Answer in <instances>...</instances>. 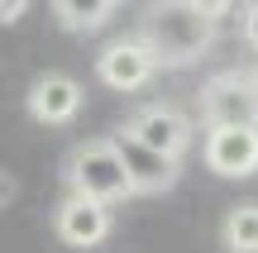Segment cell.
<instances>
[{"label":"cell","mask_w":258,"mask_h":253,"mask_svg":"<svg viewBox=\"0 0 258 253\" xmlns=\"http://www.w3.org/2000/svg\"><path fill=\"white\" fill-rule=\"evenodd\" d=\"M139 38L158 57V67H191V62H201L211 53L215 24H206L186 0H153L148 15H144Z\"/></svg>","instance_id":"obj_1"},{"label":"cell","mask_w":258,"mask_h":253,"mask_svg":"<svg viewBox=\"0 0 258 253\" xmlns=\"http://www.w3.org/2000/svg\"><path fill=\"white\" fill-rule=\"evenodd\" d=\"M67 187L72 196L101 201V206H115V201H129L134 187L124 177V162L115 153V139H86L67 153Z\"/></svg>","instance_id":"obj_2"},{"label":"cell","mask_w":258,"mask_h":253,"mask_svg":"<svg viewBox=\"0 0 258 253\" xmlns=\"http://www.w3.org/2000/svg\"><path fill=\"white\" fill-rule=\"evenodd\" d=\"M201 124L206 129H258V72L230 67L201 86Z\"/></svg>","instance_id":"obj_3"},{"label":"cell","mask_w":258,"mask_h":253,"mask_svg":"<svg viewBox=\"0 0 258 253\" xmlns=\"http://www.w3.org/2000/svg\"><path fill=\"white\" fill-rule=\"evenodd\" d=\"M129 139H139L144 148H153V153H167V158H182L186 148H191V120H186L177 105H144V110H134L124 120V129Z\"/></svg>","instance_id":"obj_4"},{"label":"cell","mask_w":258,"mask_h":253,"mask_svg":"<svg viewBox=\"0 0 258 253\" xmlns=\"http://www.w3.org/2000/svg\"><path fill=\"white\" fill-rule=\"evenodd\" d=\"M153 72H158V57L148 53V43L139 34H124L115 43H105L101 57H96V76L110 91H139V86L153 81Z\"/></svg>","instance_id":"obj_5"},{"label":"cell","mask_w":258,"mask_h":253,"mask_svg":"<svg viewBox=\"0 0 258 253\" xmlns=\"http://www.w3.org/2000/svg\"><path fill=\"white\" fill-rule=\"evenodd\" d=\"M115 153H120L124 162V177L134 191H144V196H158V191H172L177 177H182V167H177V158H167V153H153L144 148L139 139H129V134H115Z\"/></svg>","instance_id":"obj_6"},{"label":"cell","mask_w":258,"mask_h":253,"mask_svg":"<svg viewBox=\"0 0 258 253\" xmlns=\"http://www.w3.org/2000/svg\"><path fill=\"white\" fill-rule=\"evenodd\" d=\"M110 225H115L110 206L86 201V196H67L62 206L53 210V229H57V239H62L67 248H96V244H105Z\"/></svg>","instance_id":"obj_7"},{"label":"cell","mask_w":258,"mask_h":253,"mask_svg":"<svg viewBox=\"0 0 258 253\" xmlns=\"http://www.w3.org/2000/svg\"><path fill=\"white\" fill-rule=\"evenodd\" d=\"M24 110H29V120H38V124H72L77 110H82V81L67 76V72L38 76V81L29 86V96H24Z\"/></svg>","instance_id":"obj_8"},{"label":"cell","mask_w":258,"mask_h":253,"mask_svg":"<svg viewBox=\"0 0 258 253\" xmlns=\"http://www.w3.org/2000/svg\"><path fill=\"white\" fill-rule=\"evenodd\" d=\"M201 153L215 177H253L258 172V129H206Z\"/></svg>","instance_id":"obj_9"},{"label":"cell","mask_w":258,"mask_h":253,"mask_svg":"<svg viewBox=\"0 0 258 253\" xmlns=\"http://www.w3.org/2000/svg\"><path fill=\"white\" fill-rule=\"evenodd\" d=\"M115 5L120 0H53V15L62 29H72V34H91V29H101L105 19L115 15Z\"/></svg>","instance_id":"obj_10"},{"label":"cell","mask_w":258,"mask_h":253,"mask_svg":"<svg viewBox=\"0 0 258 253\" xmlns=\"http://www.w3.org/2000/svg\"><path fill=\"white\" fill-rule=\"evenodd\" d=\"M220 244L225 253H258V206L244 201L220 220Z\"/></svg>","instance_id":"obj_11"},{"label":"cell","mask_w":258,"mask_h":253,"mask_svg":"<svg viewBox=\"0 0 258 253\" xmlns=\"http://www.w3.org/2000/svg\"><path fill=\"white\" fill-rule=\"evenodd\" d=\"M186 5H191L196 15L206 19V24H220V19H225V15L234 10V0H186Z\"/></svg>","instance_id":"obj_12"},{"label":"cell","mask_w":258,"mask_h":253,"mask_svg":"<svg viewBox=\"0 0 258 253\" xmlns=\"http://www.w3.org/2000/svg\"><path fill=\"white\" fill-rule=\"evenodd\" d=\"M239 29H244V43H249V48H258V0H249V5H244Z\"/></svg>","instance_id":"obj_13"},{"label":"cell","mask_w":258,"mask_h":253,"mask_svg":"<svg viewBox=\"0 0 258 253\" xmlns=\"http://www.w3.org/2000/svg\"><path fill=\"white\" fill-rule=\"evenodd\" d=\"M24 10H29V0H0V24H15Z\"/></svg>","instance_id":"obj_14"},{"label":"cell","mask_w":258,"mask_h":253,"mask_svg":"<svg viewBox=\"0 0 258 253\" xmlns=\"http://www.w3.org/2000/svg\"><path fill=\"white\" fill-rule=\"evenodd\" d=\"M15 191H19V182H15V177H10V172H5V167H0V210H5V206H10V201H15Z\"/></svg>","instance_id":"obj_15"}]
</instances>
